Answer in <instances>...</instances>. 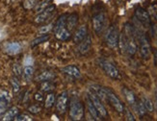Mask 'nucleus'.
Here are the masks:
<instances>
[{
	"mask_svg": "<svg viewBox=\"0 0 157 121\" xmlns=\"http://www.w3.org/2000/svg\"><path fill=\"white\" fill-rule=\"evenodd\" d=\"M136 36H137V42L140 47L141 56L143 59L147 60L151 57V45H149L148 39L145 34L139 29H136Z\"/></svg>",
	"mask_w": 157,
	"mask_h": 121,
	"instance_id": "1",
	"label": "nucleus"
},
{
	"mask_svg": "<svg viewBox=\"0 0 157 121\" xmlns=\"http://www.w3.org/2000/svg\"><path fill=\"white\" fill-rule=\"evenodd\" d=\"M84 117V107L77 98H72L70 103V118L71 120H82Z\"/></svg>",
	"mask_w": 157,
	"mask_h": 121,
	"instance_id": "2",
	"label": "nucleus"
},
{
	"mask_svg": "<svg viewBox=\"0 0 157 121\" xmlns=\"http://www.w3.org/2000/svg\"><path fill=\"white\" fill-rule=\"evenodd\" d=\"M119 38H120L119 31L116 28V26L113 25L109 27L105 34V40H106L107 45L113 49L117 48L119 45Z\"/></svg>",
	"mask_w": 157,
	"mask_h": 121,
	"instance_id": "3",
	"label": "nucleus"
},
{
	"mask_svg": "<svg viewBox=\"0 0 157 121\" xmlns=\"http://www.w3.org/2000/svg\"><path fill=\"white\" fill-rule=\"evenodd\" d=\"M106 95H107V100L108 102L111 104V106L114 108V109L117 111L119 113H124V106L122 104V102L120 100V98L116 95V94L109 89H106Z\"/></svg>",
	"mask_w": 157,
	"mask_h": 121,
	"instance_id": "4",
	"label": "nucleus"
},
{
	"mask_svg": "<svg viewBox=\"0 0 157 121\" xmlns=\"http://www.w3.org/2000/svg\"><path fill=\"white\" fill-rule=\"evenodd\" d=\"M99 65L109 77H111L112 79H120L121 76L118 68L110 62L105 60H99Z\"/></svg>",
	"mask_w": 157,
	"mask_h": 121,
	"instance_id": "5",
	"label": "nucleus"
},
{
	"mask_svg": "<svg viewBox=\"0 0 157 121\" xmlns=\"http://www.w3.org/2000/svg\"><path fill=\"white\" fill-rule=\"evenodd\" d=\"M55 106L56 111L60 114H64L67 112V106H69V93L67 91H63L62 93H60L55 101Z\"/></svg>",
	"mask_w": 157,
	"mask_h": 121,
	"instance_id": "6",
	"label": "nucleus"
},
{
	"mask_svg": "<svg viewBox=\"0 0 157 121\" xmlns=\"http://www.w3.org/2000/svg\"><path fill=\"white\" fill-rule=\"evenodd\" d=\"M106 25V16L104 13H99L93 17V27L97 34L102 33Z\"/></svg>",
	"mask_w": 157,
	"mask_h": 121,
	"instance_id": "7",
	"label": "nucleus"
},
{
	"mask_svg": "<svg viewBox=\"0 0 157 121\" xmlns=\"http://www.w3.org/2000/svg\"><path fill=\"white\" fill-rule=\"evenodd\" d=\"M135 17L143 26H145L146 28H148V27L151 26V16H149L148 12L146 11L145 9L141 8V7H139V8L136 9Z\"/></svg>",
	"mask_w": 157,
	"mask_h": 121,
	"instance_id": "8",
	"label": "nucleus"
},
{
	"mask_svg": "<svg viewBox=\"0 0 157 121\" xmlns=\"http://www.w3.org/2000/svg\"><path fill=\"white\" fill-rule=\"evenodd\" d=\"M56 9V6L55 5H49L47 8H45L43 12L39 13L38 15L35 17V22L37 24H40V23H44L46 22L47 20L50 19V17L52 16V13L55 12Z\"/></svg>",
	"mask_w": 157,
	"mask_h": 121,
	"instance_id": "9",
	"label": "nucleus"
},
{
	"mask_svg": "<svg viewBox=\"0 0 157 121\" xmlns=\"http://www.w3.org/2000/svg\"><path fill=\"white\" fill-rule=\"evenodd\" d=\"M88 97L91 99L94 106L95 107V109L98 110V112H99L100 116L102 117H107L108 116V112H107V111L105 109V107L103 106V104L101 103V100L97 95H95V94L92 90H90L88 92Z\"/></svg>",
	"mask_w": 157,
	"mask_h": 121,
	"instance_id": "10",
	"label": "nucleus"
},
{
	"mask_svg": "<svg viewBox=\"0 0 157 121\" xmlns=\"http://www.w3.org/2000/svg\"><path fill=\"white\" fill-rule=\"evenodd\" d=\"M11 103V96L7 90H0V116L8 110Z\"/></svg>",
	"mask_w": 157,
	"mask_h": 121,
	"instance_id": "11",
	"label": "nucleus"
},
{
	"mask_svg": "<svg viewBox=\"0 0 157 121\" xmlns=\"http://www.w3.org/2000/svg\"><path fill=\"white\" fill-rule=\"evenodd\" d=\"M4 51L8 55H17V54L21 52V45L17 42H7L4 44Z\"/></svg>",
	"mask_w": 157,
	"mask_h": 121,
	"instance_id": "12",
	"label": "nucleus"
},
{
	"mask_svg": "<svg viewBox=\"0 0 157 121\" xmlns=\"http://www.w3.org/2000/svg\"><path fill=\"white\" fill-rule=\"evenodd\" d=\"M88 36V28L86 25L79 26L73 35V42L75 43H80Z\"/></svg>",
	"mask_w": 157,
	"mask_h": 121,
	"instance_id": "13",
	"label": "nucleus"
},
{
	"mask_svg": "<svg viewBox=\"0 0 157 121\" xmlns=\"http://www.w3.org/2000/svg\"><path fill=\"white\" fill-rule=\"evenodd\" d=\"M91 46H92V38L91 36H87L82 42L79 43L78 47H77V50L80 54H86L87 52L90 51L91 49Z\"/></svg>",
	"mask_w": 157,
	"mask_h": 121,
	"instance_id": "14",
	"label": "nucleus"
},
{
	"mask_svg": "<svg viewBox=\"0 0 157 121\" xmlns=\"http://www.w3.org/2000/svg\"><path fill=\"white\" fill-rule=\"evenodd\" d=\"M62 71L67 74V75H69L71 77H73V78H81V72L80 70L78 69V67L75 66V65H67V66H65L64 68L62 69Z\"/></svg>",
	"mask_w": 157,
	"mask_h": 121,
	"instance_id": "15",
	"label": "nucleus"
},
{
	"mask_svg": "<svg viewBox=\"0 0 157 121\" xmlns=\"http://www.w3.org/2000/svg\"><path fill=\"white\" fill-rule=\"evenodd\" d=\"M56 77V74L52 71H43L38 76H36L35 81L36 82H44V81H52Z\"/></svg>",
	"mask_w": 157,
	"mask_h": 121,
	"instance_id": "16",
	"label": "nucleus"
},
{
	"mask_svg": "<svg viewBox=\"0 0 157 121\" xmlns=\"http://www.w3.org/2000/svg\"><path fill=\"white\" fill-rule=\"evenodd\" d=\"M91 90L97 95L101 101H108L107 100V95H106V90L105 87H102L97 85H93L91 86Z\"/></svg>",
	"mask_w": 157,
	"mask_h": 121,
	"instance_id": "17",
	"label": "nucleus"
},
{
	"mask_svg": "<svg viewBox=\"0 0 157 121\" xmlns=\"http://www.w3.org/2000/svg\"><path fill=\"white\" fill-rule=\"evenodd\" d=\"M18 108L17 107H11L10 109L7 110L4 113H3V116L1 118V120L3 121H11L13 120L17 114H18Z\"/></svg>",
	"mask_w": 157,
	"mask_h": 121,
	"instance_id": "18",
	"label": "nucleus"
},
{
	"mask_svg": "<svg viewBox=\"0 0 157 121\" xmlns=\"http://www.w3.org/2000/svg\"><path fill=\"white\" fill-rule=\"evenodd\" d=\"M78 23V16L77 13H71L67 16V24H66V27L67 29L69 31H72L74 29V27H75Z\"/></svg>",
	"mask_w": 157,
	"mask_h": 121,
	"instance_id": "19",
	"label": "nucleus"
},
{
	"mask_svg": "<svg viewBox=\"0 0 157 121\" xmlns=\"http://www.w3.org/2000/svg\"><path fill=\"white\" fill-rule=\"evenodd\" d=\"M87 107H88L89 112H90V114L94 117V120H101L102 119V116L99 114L98 110L95 109V107L94 106V104L91 101V99L89 98L88 96H87Z\"/></svg>",
	"mask_w": 157,
	"mask_h": 121,
	"instance_id": "20",
	"label": "nucleus"
},
{
	"mask_svg": "<svg viewBox=\"0 0 157 121\" xmlns=\"http://www.w3.org/2000/svg\"><path fill=\"white\" fill-rule=\"evenodd\" d=\"M122 92H124V95L126 101L128 102V104L130 105L133 109H135V105H136V101H137V99H136V96L133 93V91H131L130 90L124 87V89L122 90Z\"/></svg>",
	"mask_w": 157,
	"mask_h": 121,
	"instance_id": "21",
	"label": "nucleus"
},
{
	"mask_svg": "<svg viewBox=\"0 0 157 121\" xmlns=\"http://www.w3.org/2000/svg\"><path fill=\"white\" fill-rule=\"evenodd\" d=\"M55 34V37L57 39L59 40H63V42H66V40L70 39L71 34V31H69L67 29V27H65V28H62L61 30L57 31Z\"/></svg>",
	"mask_w": 157,
	"mask_h": 121,
	"instance_id": "22",
	"label": "nucleus"
},
{
	"mask_svg": "<svg viewBox=\"0 0 157 121\" xmlns=\"http://www.w3.org/2000/svg\"><path fill=\"white\" fill-rule=\"evenodd\" d=\"M67 13H64V15L60 16V17L58 18V20L56 21V23L54 24V28H53V32L56 33L57 31L61 30L62 28H65L66 24H67Z\"/></svg>",
	"mask_w": 157,
	"mask_h": 121,
	"instance_id": "23",
	"label": "nucleus"
},
{
	"mask_svg": "<svg viewBox=\"0 0 157 121\" xmlns=\"http://www.w3.org/2000/svg\"><path fill=\"white\" fill-rule=\"evenodd\" d=\"M51 3H52V0H39L36 6L34 7V10H35L37 13H39L40 12H43L49 5H51Z\"/></svg>",
	"mask_w": 157,
	"mask_h": 121,
	"instance_id": "24",
	"label": "nucleus"
},
{
	"mask_svg": "<svg viewBox=\"0 0 157 121\" xmlns=\"http://www.w3.org/2000/svg\"><path fill=\"white\" fill-rule=\"evenodd\" d=\"M55 84H54L52 81H44L42 82L40 86V90L42 92H50L51 90H55Z\"/></svg>",
	"mask_w": 157,
	"mask_h": 121,
	"instance_id": "25",
	"label": "nucleus"
},
{
	"mask_svg": "<svg viewBox=\"0 0 157 121\" xmlns=\"http://www.w3.org/2000/svg\"><path fill=\"white\" fill-rule=\"evenodd\" d=\"M34 75V68L31 65H27L24 67V69L22 71V76L26 82H30L33 78Z\"/></svg>",
	"mask_w": 157,
	"mask_h": 121,
	"instance_id": "26",
	"label": "nucleus"
},
{
	"mask_svg": "<svg viewBox=\"0 0 157 121\" xmlns=\"http://www.w3.org/2000/svg\"><path fill=\"white\" fill-rule=\"evenodd\" d=\"M55 94L53 92L51 93H48L46 95V98H45V102H44V107L45 109H51V108L55 105Z\"/></svg>",
	"mask_w": 157,
	"mask_h": 121,
	"instance_id": "27",
	"label": "nucleus"
},
{
	"mask_svg": "<svg viewBox=\"0 0 157 121\" xmlns=\"http://www.w3.org/2000/svg\"><path fill=\"white\" fill-rule=\"evenodd\" d=\"M135 111H137L138 114L140 116H144L145 114L147 113V109L146 107L144 105V103H143L142 100H137L136 101V105H135Z\"/></svg>",
	"mask_w": 157,
	"mask_h": 121,
	"instance_id": "28",
	"label": "nucleus"
},
{
	"mask_svg": "<svg viewBox=\"0 0 157 121\" xmlns=\"http://www.w3.org/2000/svg\"><path fill=\"white\" fill-rule=\"evenodd\" d=\"M49 35L48 34H45V35H42L40 37H39V38H35L33 40V42H31V47H35V46H37V45H39V44H40V43H44V42H47V40L49 39Z\"/></svg>",
	"mask_w": 157,
	"mask_h": 121,
	"instance_id": "29",
	"label": "nucleus"
},
{
	"mask_svg": "<svg viewBox=\"0 0 157 121\" xmlns=\"http://www.w3.org/2000/svg\"><path fill=\"white\" fill-rule=\"evenodd\" d=\"M143 103H144L145 107H146V109H147V112H152L153 110H154V107H153V103L151 102V100L144 96L143 97Z\"/></svg>",
	"mask_w": 157,
	"mask_h": 121,
	"instance_id": "30",
	"label": "nucleus"
},
{
	"mask_svg": "<svg viewBox=\"0 0 157 121\" xmlns=\"http://www.w3.org/2000/svg\"><path fill=\"white\" fill-rule=\"evenodd\" d=\"M11 85H12V87H13V91L15 93H17L20 90V84H19V81H18V78L17 77H13L11 79Z\"/></svg>",
	"mask_w": 157,
	"mask_h": 121,
	"instance_id": "31",
	"label": "nucleus"
},
{
	"mask_svg": "<svg viewBox=\"0 0 157 121\" xmlns=\"http://www.w3.org/2000/svg\"><path fill=\"white\" fill-rule=\"evenodd\" d=\"M39 1V0H24L23 1V7L24 9L26 10H31L33 9L34 7L36 6L37 2Z\"/></svg>",
	"mask_w": 157,
	"mask_h": 121,
	"instance_id": "32",
	"label": "nucleus"
},
{
	"mask_svg": "<svg viewBox=\"0 0 157 121\" xmlns=\"http://www.w3.org/2000/svg\"><path fill=\"white\" fill-rule=\"evenodd\" d=\"M13 72L15 74V76L17 78L22 76V69H21V66H20L19 64H15L13 65Z\"/></svg>",
	"mask_w": 157,
	"mask_h": 121,
	"instance_id": "33",
	"label": "nucleus"
},
{
	"mask_svg": "<svg viewBox=\"0 0 157 121\" xmlns=\"http://www.w3.org/2000/svg\"><path fill=\"white\" fill-rule=\"evenodd\" d=\"M53 28H54V24L50 23L48 25H45V26L40 27V30H39V33L40 34V35H45V34L49 33Z\"/></svg>",
	"mask_w": 157,
	"mask_h": 121,
	"instance_id": "34",
	"label": "nucleus"
},
{
	"mask_svg": "<svg viewBox=\"0 0 157 121\" xmlns=\"http://www.w3.org/2000/svg\"><path fill=\"white\" fill-rule=\"evenodd\" d=\"M16 121H31L32 117L29 116L28 114H17V116L13 118Z\"/></svg>",
	"mask_w": 157,
	"mask_h": 121,
	"instance_id": "35",
	"label": "nucleus"
},
{
	"mask_svg": "<svg viewBox=\"0 0 157 121\" xmlns=\"http://www.w3.org/2000/svg\"><path fill=\"white\" fill-rule=\"evenodd\" d=\"M40 111H42V108L38 105H32L28 108V112L33 114H38L39 112H40Z\"/></svg>",
	"mask_w": 157,
	"mask_h": 121,
	"instance_id": "36",
	"label": "nucleus"
},
{
	"mask_svg": "<svg viewBox=\"0 0 157 121\" xmlns=\"http://www.w3.org/2000/svg\"><path fill=\"white\" fill-rule=\"evenodd\" d=\"M149 15H151L152 16L155 17V19L157 20V4H153L149 7Z\"/></svg>",
	"mask_w": 157,
	"mask_h": 121,
	"instance_id": "37",
	"label": "nucleus"
},
{
	"mask_svg": "<svg viewBox=\"0 0 157 121\" xmlns=\"http://www.w3.org/2000/svg\"><path fill=\"white\" fill-rule=\"evenodd\" d=\"M124 112H125V116H126V120H129V121H135V117L132 114L131 111H129V110H125L124 109Z\"/></svg>",
	"mask_w": 157,
	"mask_h": 121,
	"instance_id": "38",
	"label": "nucleus"
},
{
	"mask_svg": "<svg viewBox=\"0 0 157 121\" xmlns=\"http://www.w3.org/2000/svg\"><path fill=\"white\" fill-rule=\"evenodd\" d=\"M34 97H35L36 101H39V102H42V101H44V95H43V92H36L35 95H34Z\"/></svg>",
	"mask_w": 157,
	"mask_h": 121,
	"instance_id": "39",
	"label": "nucleus"
},
{
	"mask_svg": "<svg viewBox=\"0 0 157 121\" xmlns=\"http://www.w3.org/2000/svg\"><path fill=\"white\" fill-rule=\"evenodd\" d=\"M153 58H154V64L157 66V50L153 51Z\"/></svg>",
	"mask_w": 157,
	"mask_h": 121,
	"instance_id": "40",
	"label": "nucleus"
},
{
	"mask_svg": "<svg viewBox=\"0 0 157 121\" xmlns=\"http://www.w3.org/2000/svg\"><path fill=\"white\" fill-rule=\"evenodd\" d=\"M155 108H156V111H157V94L155 95Z\"/></svg>",
	"mask_w": 157,
	"mask_h": 121,
	"instance_id": "41",
	"label": "nucleus"
}]
</instances>
